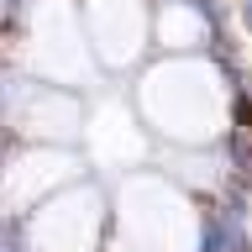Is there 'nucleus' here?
Wrapping results in <instances>:
<instances>
[{"instance_id":"2","label":"nucleus","mask_w":252,"mask_h":252,"mask_svg":"<svg viewBox=\"0 0 252 252\" xmlns=\"http://www.w3.org/2000/svg\"><path fill=\"white\" fill-rule=\"evenodd\" d=\"M121 216H126V231L147 242L153 252H179L194 236V216H189L184 194L168 189L163 179H131L121 189Z\"/></svg>"},{"instance_id":"3","label":"nucleus","mask_w":252,"mask_h":252,"mask_svg":"<svg viewBox=\"0 0 252 252\" xmlns=\"http://www.w3.org/2000/svg\"><path fill=\"white\" fill-rule=\"evenodd\" d=\"M100 194L94 189H68L58 200L42 205V216H37V252H90L94 236H100Z\"/></svg>"},{"instance_id":"5","label":"nucleus","mask_w":252,"mask_h":252,"mask_svg":"<svg viewBox=\"0 0 252 252\" xmlns=\"http://www.w3.org/2000/svg\"><path fill=\"white\" fill-rule=\"evenodd\" d=\"M63 179H68V158L32 147V153H16L11 163L0 168V200L16 205V210H27V205L47 200V189L63 184Z\"/></svg>"},{"instance_id":"4","label":"nucleus","mask_w":252,"mask_h":252,"mask_svg":"<svg viewBox=\"0 0 252 252\" xmlns=\"http://www.w3.org/2000/svg\"><path fill=\"white\" fill-rule=\"evenodd\" d=\"M79 27H90L94 53H100L110 68H126V63H137V53H142L147 16H142V5H131V0H90V11H84Z\"/></svg>"},{"instance_id":"1","label":"nucleus","mask_w":252,"mask_h":252,"mask_svg":"<svg viewBox=\"0 0 252 252\" xmlns=\"http://www.w3.org/2000/svg\"><path fill=\"white\" fill-rule=\"evenodd\" d=\"M226 79L205 58H168L142 79V116L179 147H205L226 131Z\"/></svg>"}]
</instances>
